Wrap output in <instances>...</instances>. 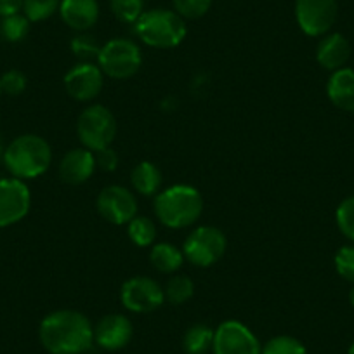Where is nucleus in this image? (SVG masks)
I'll list each match as a JSON object with an SVG mask.
<instances>
[{
	"label": "nucleus",
	"instance_id": "obj_1",
	"mask_svg": "<svg viewBox=\"0 0 354 354\" xmlns=\"http://www.w3.org/2000/svg\"><path fill=\"white\" fill-rule=\"evenodd\" d=\"M39 337L50 354H84L93 347L94 326L82 313L59 309L42 319Z\"/></svg>",
	"mask_w": 354,
	"mask_h": 354
},
{
	"label": "nucleus",
	"instance_id": "obj_2",
	"mask_svg": "<svg viewBox=\"0 0 354 354\" xmlns=\"http://www.w3.org/2000/svg\"><path fill=\"white\" fill-rule=\"evenodd\" d=\"M2 160L12 177L28 181L49 170L53 163V149L40 136L23 134L6 146Z\"/></svg>",
	"mask_w": 354,
	"mask_h": 354
},
{
	"label": "nucleus",
	"instance_id": "obj_3",
	"mask_svg": "<svg viewBox=\"0 0 354 354\" xmlns=\"http://www.w3.org/2000/svg\"><path fill=\"white\" fill-rule=\"evenodd\" d=\"M203 214V196L189 185H174L155 198V216L170 230L193 226Z\"/></svg>",
	"mask_w": 354,
	"mask_h": 354
},
{
	"label": "nucleus",
	"instance_id": "obj_4",
	"mask_svg": "<svg viewBox=\"0 0 354 354\" xmlns=\"http://www.w3.org/2000/svg\"><path fill=\"white\" fill-rule=\"evenodd\" d=\"M138 39L153 49H174L186 39V23L183 16L170 9L145 11L134 23Z\"/></svg>",
	"mask_w": 354,
	"mask_h": 354
},
{
	"label": "nucleus",
	"instance_id": "obj_5",
	"mask_svg": "<svg viewBox=\"0 0 354 354\" xmlns=\"http://www.w3.org/2000/svg\"><path fill=\"white\" fill-rule=\"evenodd\" d=\"M142 64V54L138 44L131 39H111L101 47L97 66L104 75L115 80L134 77Z\"/></svg>",
	"mask_w": 354,
	"mask_h": 354
},
{
	"label": "nucleus",
	"instance_id": "obj_6",
	"mask_svg": "<svg viewBox=\"0 0 354 354\" xmlns=\"http://www.w3.org/2000/svg\"><path fill=\"white\" fill-rule=\"evenodd\" d=\"M77 134L84 148L96 153L111 146V142L115 141L117 120L103 104H91L78 117Z\"/></svg>",
	"mask_w": 354,
	"mask_h": 354
},
{
	"label": "nucleus",
	"instance_id": "obj_7",
	"mask_svg": "<svg viewBox=\"0 0 354 354\" xmlns=\"http://www.w3.org/2000/svg\"><path fill=\"white\" fill-rule=\"evenodd\" d=\"M226 247L227 240L219 227L200 226L188 234L183 254L196 268H210L223 259Z\"/></svg>",
	"mask_w": 354,
	"mask_h": 354
},
{
	"label": "nucleus",
	"instance_id": "obj_8",
	"mask_svg": "<svg viewBox=\"0 0 354 354\" xmlns=\"http://www.w3.org/2000/svg\"><path fill=\"white\" fill-rule=\"evenodd\" d=\"M337 0H295V19L308 37H323L335 25Z\"/></svg>",
	"mask_w": 354,
	"mask_h": 354
},
{
	"label": "nucleus",
	"instance_id": "obj_9",
	"mask_svg": "<svg viewBox=\"0 0 354 354\" xmlns=\"http://www.w3.org/2000/svg\"><path fill=\"white\" fill-rule=\"evenodd\" d=\"M120 301L127 311L142 315L158 309L165 301V294L158 281L153 278L132 277L122 285Z\"/></svg>",
	"mask_w": 354,
	"mask_h": 354
},
{
	"label": "nucleus",
	"instance_id": "obj_10",
	"mask_svg": "<svg viewBox=\"0 0 354 354\" xmlns=\"http://www.w3.org/2000/svg\"><path fill=\"white\" fill-rule=\"evenodd\" d=\"M214 354H261V344L247 325L236 319L221 323L214 332Z\"/></svg>",
	"mask_w": 354,
	"mask_h": 354
},
{
	"label": "nucleus",
	"instance_id": "obj_11",
	"mask_svg": "<svg viewBox=\"0 0 354 354\" xmlns=\"http://www.w3.org/2000/svg\"><path fill=\"white\" fill-rule=\"evenodd\" d=\"M32 207V193L25 181L16 177L0 179V227L25 219Z\"/></svg>",
	"mask_w": 354,
	"mask_h": 354
},
{
	"label": "nucleus",
	"instance_id": "obj_12",
	"mask_svg": "<svg viewBox=\"0 0 354 354\" xmlns=\"http://www.w3.org/2000/svg\"><path fill=\"white\" fill-rule=\"evenodd\" d=\"M97 212L108 223L117 224H129L136 216H138V200L131 189L124 186L111 185L101 189L96 200Z\"/></svg>",
	"mask_w": 354,
	"mask_h": 354
},
{
	"label": "nucleus",
	"instance_id": "obj_13",
	"mask_svg": "<svg viewBox=\"0 0 354 354\" xmlns=\"http://www.w3.org/2000/svg\"><path fill=\"white\" fill-rule=\"evenodd\" d=\"M104 73L94 63H77L64 75V88L75 101L87 103L103 91Z\"/></svg>",
	"mask_w": 354,
	"mask_h": 354
},
{
	"label": "nucleus",
	"instance_id": "obj_14",
	"mask_svg": "<svg viewBox=\"0 0 354 354\" xmlns=\"http://www.w3.org/2000/svg\"><path fill=\"white\" fill-rule=\"evenodd\" d=\"M134 335V326L131 319L124 315H108L94 326V340L101 349L118 351L124 349Z\"/></svg>",
	"mask_w": 354,
	"mask_h": 354
},
{
	"label": "nucleus",
	"instance_id": "obj_15",
	"mask_svg": "<svg viewBox=\"0 0 354 354\" xmlns=\"http://www.w3.org/2000/svg\"><path fill=\"white\" fill-rule=\"evenodd\" d=\"M96 170V156L87 148H73L61 158L59 177L66 185L78 186L91 179Z\"/></svg>",
	"mask_w": 354,
	"mask_h": 354
},
{
	"label": "nucleus",
	"instance_id": "obj_16",
	"mask_svg": "<svg viewBox=\"0 0 354 354\" xmlns=\"http://www.w3.org/2000/svg\"><path fill=\"white\" fill-rule=\"evenodd\" d=\"M61 19L77 32H87L100 19L97 0H61Z\"/></svg>",
	"mask_w": 354,
	"mask_h": 354
},
{
	"label": "nucleus",
	"instance_id": "obj_17",
	"mask_svg": "<svg viewBox=\"0 0 354 354\" xmlns=\"http://www.w3.org/2000/svg\"><path fill=\"white\" fill-rule=\"evenodd\" d=\"M351 57V44L342 33H326L316 47V61L328 71L346 68Z\"/></svg>",
	"mask_w": 354,
	"mask_h": 354
},
{
	"label": "nucleus",
	"instance_id": "obj_18",
	"mask_svg": "<svg viewBox=\"0 0 354 354\" xmlns=\"http://www.w3.org/2000/svg\"><path fill=\"white\" fill-rule=\"evenodd\" d=\"M326 96L344 111H354V70L340 68L333 71L326 84Z\"/></svg>",
	"mask_w": 354,
	"mask_h": 354
},
{
	"label": "nucleus",
	"instance_id": "obj_19",
	"mask_svg": "<svg viewBox=\"0 0 354 354\" xmlns=\"http://www.w3.org/2000/svg\"><path fill=\"white\" fill-rule=\"evenodd\" d=\"M132 188L142 196L158 195L162 188L163 177L158 167L151 162H141L131 172Z\"/></svg>",
	"mask_w": 354,
	"mask_h": 354
},
{
	"label": "nucleus",
	"instance_id": "obj_20",
	"mask_svg": "<svg viewBox=\"0 0 354 354\" xmlns=\"http://www.w3.org/2000/svg\"><path fill=\"white\" fill-rule=\"evenodd\" d=\"M149 262H151V266L156 271L170 274L176 273L177 270H181V266L185 264V254L174 243L162 241V243H156L151 247Z\"/></svg>",
	"mask_w": 354,
	"mask_h": 354
},
{
	"label": "nucleus",
	"instance_id": "obj_21",
	"mask_svg": "<svg viewBox=\"0 0 354 354\" xmlns=\"http://www.w3.org/2000/svg\"><path fill=\"white\" fill-rule=\"evenodd\" d=\"M214 332L210 326L202 325H193L186 330L185 340H183V346L188 354H205L207 351L212 349L214 344Z\"/></svg>",
	"mask_w": 354,
	"mask_h": 354
},
{
	"label": "nucleus",
	"instance_id": "obj_22",
	"mask_svg": "<svg viewBox=\"0 0 354 354\" xmlns=\"http://www.w3.org/2000/svg\"><path fill=\"white\" fill-rule=\"evenodd\" d=\"M30 32V19L21 12L4 16L0 19V37L9 44H18L26 39Z\"/></svg>",
	"mask_w": 354,
	"mask_h": 354
},
{
	"label": "nucleus",
	"instance_id": "obj_23",
	"mask_svg": "<svg viewBox=\"0 0 354 354\" xmlns=\"http://www.w3.org/2000/svg\"><path fill=\"white\" fill-rule=\"evenodd\" d=\"M127 234L132 243L138 245V247H149V245L155 243L156 226L149 217L136 216L127 224Z\"/></svg>",
	"mask_w": 354,
	"mask_h": 354
},
{
	"label": "nucleus",
	"instance_id": "obj_24",
	"mask_svg": "<svg viewBox=\"0 0 354 354\" xmlns=\"http://www.w3.org/2000/svg\"><path fill=\"white\" fill-rule=\"evenodd\" d=\"M165 299L170 302V304H185L186 301L193 297L195 294V283L189 277H185V274H176L169 280V283L165 285Z\"/></svg>",
	"mask_w": 354,
	"mask_h": 354
},
{
	"label": "nucleus",
	"instance_id": "obj_25",
	"mask_svg": "<svg viewBox=\"0 0 354 354\" xmlns=\"http://www.w3.org/2000/svg\"><path fill=\"white\" fill-rule=\"evenodd\" d=\"M71 53L80 59V63H93L94 59L97 61L101 53L100 42L96 40V37H93L91 33L80 32L77 37H73L70 44Z\"/></svg>",
	"mask_w": 354,
	"mask_h": 354
},
{
	"label": "nucleus",
	"instance_id": "obj_26",
	"mask_svg": "<svg viewBox=\"0 0 354 354\" xmlns=\"http://www.w3.org/2000/svg\"><path fill=\"white\" fill-rule=\"evenodd\" d=\"M61 0H23V15L30 23H39L49 19L54 12L59 11Z\"/></svg>",
	"mask_w": 354,
	"mask_h": 354
},
{
	"label": "nucleus",
	"instance_id": "obj_27",
	"mask_svg": "<svg viewBox=\"0 0 354 354\" xmlns=\"http://www.w3.org/2000/svg\"><path fill=\"white\" fill-rule=\"evenodd\" d=\"M261 354H308V351L304 344L295 337L278 335L264 344Z\"/></svg>",
	"mask_w": 354,
	"mask_h": 354
},
{
	"label": "nucleus",
	"instance_id": "obj_28",
	"mask_svg": "<svg viewBox=\"0 0 354 354\" xmlns=\"http://www.w3.org/2000/svg\"><path fill=\"white\" fill-rule=\"evenodd\" d=\"M111 12L122 23H136L145 12V0H110Z\"/></svg>",
	"mask_w": 354,
	"mask_h": 354
},
{
	"label": "nucleus",
	"instance_id": "obj_29",
	"mask_svg": "<svg viewBox=\"0 0 354 354\" xmlns=\"http://www.w3.org/2000/svg\"><path fill=\"white\" fill-rule=\"evenodd\" d=\"M335 219L340 233L354 243V195L340 202V205L337 207Z\"/></svg>",
	"mask_w": 354,
	"mask_h": 354
},
{
	"label": "nucleus",
	"instance_id": "obj_30",
	"mask_svg": "<svg viewBox=\"0 0 354 354\" xmlns=\"http://www.w3.org/2000/svg\"><path fill=\"white\" fill-rule=\"evenodd\" d=\"M174 11L185 19H198L209 12L212 0H172Z\"/></svg>",
	"mask_w": 354,
	"mask_h": 354
},
{
	"label": "nucleus",
	"instance_id": "obj_31",
	"mask_svg": "<svg viewBox=\"0 0 354 354\" xmlns=\"http://www.w3.org/2000/svg\"><path fill=\"white\" fill-rule=\"evenodd\" d=\"M26 75L19 70H9L0 77V87H2V94L8 96H19L26 91Z\"/></svg>",
	"mask_w": 354,
	"mask_h": 354
},
{
	"label": "nucleus",
	"instance_id": "obj_32",
	"mask_svg": "<svg viewBox=\"0 0 354 354\" xmlns=\"http://www.w3.org/2000/svg\"><path fill=\"white\" fill-rule=\"evenodd\" d=\"M335 270L344 280L354 283V243L344 245L335 254Z\"/></svg>",
	"mask_w": 354,
	"mask_h": 354
},
{
	"label": "nucleus",
	"instance_id": "obj_33",
	"mask_svg": "<svg viewBox=\"0 0 354 354\" xmlns=\"http://www.w3.org/2000/svg\"><path fill=\"white\" fill-rule=\"evenodd\" d=\"M94 156H96V167H100L104 172H113L118 167V153L111 146L100 149L94 153Z\"/></svg>",
	"mask_w": 354,
	"mask_h": 354
},
{
	"label": "nucleus",
	"instance_id": "obj_34",
	"mask_svg": "<svg viewBox=\"0 0 354 354\" xmlns=\"http://www.w3.org/2000/svg\"><path fill=\"white\" fill-rule=\"evenodd\" d=\"M23 9V0H0V18L16 15Z\"/></svg>",
	"mask_w": 354,
	"mask_h": 354
},
{
	"label": "nucleus",
	"instance_id": "obj_35",
	"mask_svg": "<svg viewBox=\"0 0 354 354\" xmlns=\"http://www.w3.org/2000/svg\"><path fill=\"white\" fill-rule=\"evenodd\" d=\"M4 151H6V146L4 142H2V138H0V160H2V156H4Z\"/></svg>",
	"mask_w": 354,
	"mask_h": 354
},
{
	"label": "nucleus",
	"instance_id": "obj_36",
	"mask_svg": "<svg viewBox=\"0 0 354 354\" xmlns=\"http://www.w3.org/2000/svg\"><path fill=\"white\" fill-rule=\"evenodd\" d=\"M349 302H351V306L354 308V287L351 288V292H349Z\"/></svg>",
	"mask_w": 354,
	"mask_h": 354
},
{
	"label": "nucleus",
	"instance_id": "obj_37",
	"mask_svg": "<svg viewBox=\"0 0 354 354\" xmlns=\"http://www.w3.org/2000/svg\"><path fill=\"white\" fill-rule=\"evenodd\" d=\"M347 354H354V342L351 344V347H349V353H347Z\"/></svg>",
	"mask_w": 354,
	"mask_h": 354
},
{
	"label": "nucleus",
	"instance_id": "obj_38",
	"mask_svg": "<svg viewBox=\"0 0 354 354\" xmlns=\"http://www.w3.org/2000/svg\"><path fill=\"white\" fill-rule=\"evenodd\" d=\"M0 96H2V87H0Z\"/></svg>",
	"mask_w": 354,
	"mask_h": 354
}]
</instances>
